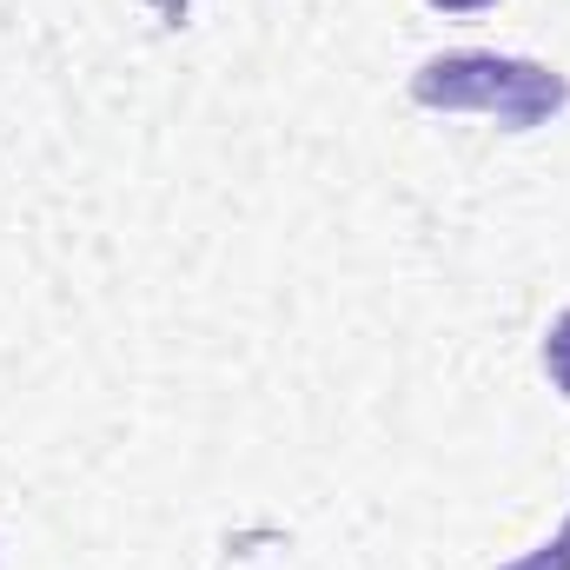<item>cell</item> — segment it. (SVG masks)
Returning a JSON list of instances; mask_svg holds the SVG:
<instances>
[{"label": "cell", "instance_id": "obj_1", "mask_svg": "<svg viewBox=\"0 0 570 570\" xmlns=\"http://www.w3.org/2000/svg\"><path fill=\"white\" fill-rule=\"evenodd\" d=\"M412 100L438 114H491L511 134L544 127L551 114H564L570 80L544 60H518V53H438L412 73Z\"/></svg>", "mask_w": 570, "mask_h": 570}, {"label": "cell", "instance_id": "obj_2", "mask_svg": "<svg viewBox=\"0 0 570 570\" xmlns=\"http://www.w3.org/2000/svg\"><path fill=\"white\" fill-rule=\"evenodd\" d=\"M544 372H551V385L570 399V312L551 318V332H544Z\"/></svg>", "mask_w": 570, "mask_h": 570}, {"label": "cell", "instance_id": "obj_3", "mask_svg": "<svg viewBox=\"0 0 570 570\" xmlns=\"http://www.w3.org/2000/svg\"><path fill=\"white\" fill-rule=\"evenodd\" d=\"M504 570H570V524L544 544V551H531V558H518V564H504Z\"/></svg>", "mask_w": 570, "mask_h": 570}, {"label": "cell", "instance_id": "obj_4", "mask_svg": "<svg viewBox=\"0 0 570 570\" xmlns=\"http://www.w3.org/2000/svg\"><path fill=\"white\" fill-rule=\"evenodd\" d=\"M431 7H444V13H478V7H491V0H431Z\"/></svg>", "mask_w": 570, "mask_h": 570}]
</instances>
